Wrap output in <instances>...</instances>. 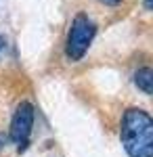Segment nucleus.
Listing matches in <instances>:
<instances>
[{"mask_svg":"<svg viewBox=\"0 0 153 157\" xmlns=\"http://www.w3.org/2000/svg\"><path fill=\"white\" fill-rule=\"evenodd\" d=\"M120 134L130 157H153V117L149 113L143 109H128Z\"/></svg>","mask_w":153,"mask_h":157,"instance_id":"obj_1","label":"nucleus"},{"mask_svg":"<svg viewBox=\"0 0 153 157\" xmlns=\"http://www.w3.org/2000/svg\"><path fill=\"white\" fill-rule=\"evenodd\" d=\"M94 32H96V27L86 15H82V13L76 15L69 34H67V44H65V52L71 61H80L86 55V50L94 38Z\"/></svg>","mask_w":153,"mask_h":157,"instance_id":"obj_2","label":"nucleus"},{"mask_svg":"<svg viewBox=\"0 0 153 157\" xmlns=\"http://www.w3.org/2000/svg\"><path fill=\"white\" fill-rule=\"evenodd\" d=\"M32 126H34V107L29 103H21L17 107L15 115H13V121H11V138L21 149L27 145Z\"/></svg>","mask_w":153,"mask_h":157,"instance_id":"obj_3","label":"nucleus"},{"mask_svg":"<svg viewBox=\"0 0 153 157\" xmlns=\"http://www.w3.org/2000/svg\"><path fill=\"white\" fill-rule=\"evenodd\" d=\"M134 84L141 88L143 92L153 94V69L151 67H143L134 73Z\"/></svg>","mask_w":153,"mask_h":157,"instance_id":"obj_4","label":"nucleus"},{"mask_svg":"<svg viewBox=\"0 0 153 157\" xmlns=\"http://www.w3.org/2000/svg\"><path fill=\"white\" fill-rule=\"evenodd\" d=\"M103 4H107V6H116V4H120L122 0H101Z\"/></svg>","mask_w":153,"mask_h":157,"instance_id":"obj_5","label":"nucleus"},{"mask_svg":"<svg viewBox=\"0 0 153 157\" xmlns=\"http://www.w3.org/2000/svg\"><path fill=\"white\" fill-rule=\"evenodd\" d=\"M145 9H149V11H153V0H145Z\"/></svg>","mask_w":153,"mask_h":157,"instance_id":"obj_6","label":"nucleus"},{"mask_svg":"<svg viewBox=\"0 0 153 157\" xmlns=\"http://www.w3.org/2000/svg\"><path fill=\"white\" fill-rule=\"evenodd\" d=\"M2 149H4V136L0 134V151H2Z\"/></svg>","mask_w":153,"mask_h":157,"instance_id":"obj_7","label":"nucleus"},{"mask_svg":"<svg viewBox=\"0 0 153 157\" xmlns=\"http://www.w3.org/2000/svg\"><path fill=\"white\" fill-rule=\"evenodd\" d=\"M2 46H4V38L0 36V48H2Z\"/></svg>","mask_w":153,"mask_h":157,"instance_id":"obj_8","label":"nucleus"}]
</instances>
